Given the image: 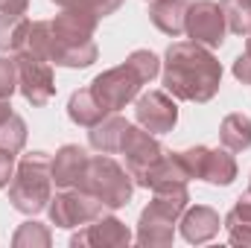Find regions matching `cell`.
I'll return each instance as SVG.
<instances>
[{"instance_id":"cell-1","label":"cell","mask_w":251,"mask_h":248,"mask_svg":"<svg viewBox=\"0 0 251 248\" xmlns=\"http://www.w3.org/2000/svg\"><path fill=\"white\" fill-rule=\"evenodd\" d=\"M100 18L85 9H62L53 21H32L26 50L59 67H91L100 50L94 44Z\"/></svg>"},{"instance_id":"cell-2","label":"cell","mask_w":251,"mask_h":248,"mask_svg":"<svg viewBox=\"0 0 251 248\" xmlns=\"http://www.w3.org/2000/svg\"><path fill=\"white\" fill-rule=\"evenodd\" d=\"M164 85L176 99L210 102L222 85V64L196 41H176L164 56Z\"/></svg>"},{"instance_id":"cell-3","label":"cell","mask_w":251,"mask_h":248,"mask_svg":"<svg viewBox=\"0 0 251 248\" xmlns=\"http://www.w3.org/2000/svg\"><path fill=\"white\" fill-rule=\"evenodd\" d=\"M50 155L47 152H29L18 161L15 175L9 181V201L18 213L35 216L47 210L53 198V175H50Z\"/></svg>"},{"instance_id":"cell-4","label":"cell","mask_w":251,"mask_h":248,"mask_svg":"<svg viewBox=\"0 0 251 248\" xmlns=\"http://www.w3.org/2000/svg\"><path fill=\"white\" fill-rule=\"evenodd\" d=\"M152 201L149 207L140 213L137 222V243L140 246H173L176 237V222L181 219V213L187 210L190 193L187 184H170L152 190Z\"/></svg>"},{"instance_id":"cell-5","label":"cell","mask_w":251,"mask_h":248,"mask_svg":"<svg viewBox=\"0 0 251 248\" xmlns=\"http://www.w3.org/2000/svg\"><path fill=\"white\" fill-rule=\"evenodd\" d=\"M82 190H88L91 196H97L105 210H120L131 201V193H134V178L131 173L120 167L111 155H97V158H88V167H85V175L79 181Z\"/></svg>"},{"instance_id":"cell-6","label":"cell","mask_w":251,"mask_h":248,"mask_svg":"<svg viewBox=\"0 0 251 248\" xmlns=\"http://www.w3.org/2000/svg\"><path fill=\"white\" fill-rule=\"evenodd\" d=\"M140 85H146V79L137 73L134 64L126 59L123 64H117V67L100 73L88 88L94 91V97H97L111 114H117V111L126 108L128 102H134V97L140 94Z\"/></svg>"},{"instance_id":"cell-7","label":"cell","mask_w":251,"mask_h":248,"mask_svg":"<svg viewBox=\"0 0 251 248\" xmlns=\"http://www.w3.org/2000/svg\"><path fill=\"white\" fill-rule=\"evenodd\" d=\"M47 210L56 228H79L100 219L105 213V204L82 187H62V193L50 198Z\"/></svg>"},{"instance_id":"cell-8","label":"cell","mask_w":251,"mask_h":248,"mask_svg":"<svg viewBox=\"0 0 251 248\" xmlns=\"http://www.w3.org/2000/svg\"><path fill=\"white\" fill-rule=\"evenodd\" d=\"M15 67H18V91L29 105H47L56 97V79H53V64L32 50H18L15 53Z\"/></svg>"},{"instance_id":"cell-9","label":"cell","mask_w":251,"mask_h":248,"mask_svg":"<svg viewBox=\"0 0 251 248\" xmlns=\"http://www.w3.org/2000/svg\"><path fill=\"white\" fill-rule=\"evenodd\" d=\"M184 32H187L190 41H196L207 50H219L225 44V32H228L222 6L216 0H190Z\"/></svg>"},{"instance_id":"cell-10","label":"cell","mask_w":251,"mask_h":248,"mask_svg":"<svg viewBox=\"0 0 251 248\" xmlns=\"http://www.w3.org/2000/svg\"><path fill=\"white\" fill-rule=\"evenodd\" d=\"M134 117H137V125H143L146 131L164 134V131H173L178 123V105L164 91H146L134 97Z\"/></svg>"},{"instance_id":"cell-11","label":"cell","mask_w":251,"mask_h":248,"mask_svg":"<svg viewBox=\"0 0 251 248\" xmlns=\"http://www.w3.org/2000/svg\"><path fill=\"white\" fill-rule=\"evenodd\" d=\"M126 155V170L131 173V178L137 181L152 164H158L161 158H164V146H161V140L152 134V131H146L143 125H128V131H126V140H123V149H120Z\"/></svg>"},{"instance_id":"cell-12","label":"cell","mask_w":251,"mask_h":248,"mask_svg":"<svg viewBox=\"0 0 251 248\" xmlns=\"http://www.w3.org/2000/svg\"><path fill=\"white\" fill-rule=\"evenodd\" d=\"M29 0H0V53L24 50L29 38Z\"/></svg>"},{"instance_id":"cell-13","label":"cell","mask_w":251,"mask_h":248,"mask_svg":"<svg viewBox=\"0 0 251 248\" xmlns=\"http://www.w3.org/2000/svg\"><path fill=\"white\" fill-rule=\"evenodd\" d=\"M131 243V231L126 228L117 216H108L102 213L100 219L88 222L79 234L70 237V246L79 248V246H94V248H123Z\"/></svg>"},{"instance_id":"cell-14","label":"cell","mask_w":251,"mask_h":248,"mask_svg":"<svg viewBox=\"0 0 251 248\" xmlns=\"http://www.w3.org/2000/svg\"><path fill=\"white\" fill-rule=\"evenodd\" d=\"M181 237L193 243V246H201V243H210L216 234H219V228H222V219H219V213L213 210V207H207V204H196V207H187L184 213H181Z\"/></svg>"},{"instance_id":"cell-15","label":"cell","mask_w":251,"mask_h":248,"mask_svg":"<svg viewBox=\"0 0 251 248\" xmlns=\"http://www.w3.org/2000/svg\"><path fill=\"white\" fill-rule=\"evenodd\" d=\"M88 167V152L76 143H67L56 152V158L50 161V175L56 187H79L82 175Z\"/></svg>"},{"instance_id":"cell-16","label":"cell","mask_w":251,"mask_h":248,"mask_svg":"<svg viewBox=\"0 0 251 248\" xmlns=\"http://www.w3.org/2000/svg\"><path fill=\"white\" fill-rule=\"evenodd\" d=\"M190 175H187V167L181 161L178 152H164V158L158 164H152L134 184L137 187H146V190H158V187H170V184H187Z\"/></svg>"},{"instance_id":"cell-17","label":"cell","mask_w":251,"mask_h":248,"mask_svg":"<svg viewBox=\"0 0 251 248\" xmlns=\"http://www.w3.org/2000/svg\"><path fill=\"white\" fill-rule=\"evenodd\" d=\"M128 120L120 117V114H108L105 120L94 125L88 131V143L97 149V152H105V155H114L123 149V140H126V131H128Z\"/></svg>"},{"instance_id":"cell-18","label":"cell","mask_w":251,"mask_h":248,"mask_svg":"<svg viewBox=\"0 0 251 248\" xmlns=\"http://www.w3.org/2000/svg\"><path fill=\"white\" fill-rule=\"evenodd\" d=\"M108 114H111V111H108V108L94 97V91H91V88L73 91V94H70V99H67V117H70L76 125H82V128H94L100 120H105Z\"/></svg>"},{"instance_id":"cell-19","label":"cell","mask_w":251,"mask_h":248,"mask_svg":"<svg viewBox=\"0 0 251 248\" xmlns=\"http://www.w3.org/2000/svg\"><path fill=\"white\" fill-rule=\"evenodd\" d=\"M201 181H207V184L213 187H228L234 184V178H237V161H234V155H231V149H210L207 146V152H204V164H201V175H199Z\"/></svg>"},{"instance_id":"cell-20","label":"cell","mask_w":251,"mask_h":248,"mask_svg":"<svg viewBox=\"0 0 251 248\" xmlns=\"http://www.w3.org/2000/svg\"><path fill=\"white\" fill-rule=\"evenodd\" d=\"M187 3L190 0H152V3H149V18H152V24H155L164 35L178 38V35L184 32Z\"/></svg>"},{"instance_id":"cell-21","label":"cell","mask_w":251,"mask_h":248,"mask_svg":"<svg viewBox=\"0 0 251 248\" xmlns=\"http://www.w3.org/2000/svg\"><path fill=\"white\" fill-rule=\"evenodd\" d=\"M228 228L231 246H251V190H246L222 222Z\"/></svg>"},{"instance_id":"cell-22","label":"cell","mask_w":251,"mask_h":248,"mask_svg":"<svg viewBox=\"0 0 251 248\" xmlns=\"http://www.w3.org/2000/svg\"><path fill=\"white\" fill-rule=\"evenodd\" d=\"M219 143L231 152H246L251 146V117L228 114L219 125Z\"/></svg>"},{"instance_id":"cell-23","label":"cell","mask_w":251,"mask_h":248,"mask_svg":"<svg viewBox=\"0 0 251 248\" xmlns=\"http://www.w3.org/2000/svg\"><path fill=\"white\" fill-rule=\"evenodd\" d=\"M225 26L234 35H251V0H222Z\"/></svg>"},{"instance_id":"cell-24","label":"cell","mask_w":251,"mask_h":248,"mask_svg":"<svg viewBox=\"0 0 251 248\" xmlns=\"http://www.w3.org/2000/svg\"><path fill=\"white\" fill-rule=\"evenodd\" d=\"M53 243V234H50V228L47 225H41V222H24L18 231H15V237H12V246L15 248H50Z\"/></svg>"},{"instance_id":"cell-25","label":"cell","mask_w":251,"mask_h":248,"mask_svg":"<svg viewBox=\"0 0 251 248\" xmlns=\"http://www.w3.org/2000/svg\"><path fill=\"white\" fill-rule=\"evenodd\" d=\"M26 146V123L24 117H18L15 111L0 123V149H9V152H21Z\"/></svg>"},{"instance_id":"cell-26","label":"cell","mask_w":251,"mask_h":248,"mask_svg":"<svg viewBox=\"0 0 251 248\" xmlns=\"http://www.w3.org/2000/svg\"><path fill=\"white\" fill-rule=\"evenodd\" d=\"M56 6L62 9H85V12H94L97 18H105L111 12H117L123 6V0H53Z\"/></svg>"},{"instance_id":"cell-27","label":"cell","mask_w":251,"mask_h":248,"mask_svg":"<svg viewBox=\"0 0 251 248\" xmlns=\"http://www.w3.org/2000/svg\"><path fill=\"white\" fill-rule=\"evenodd\" d=\"M15 91H18V67H15V59L0 56V99H12Z\"/></svg>"},{"instance_id":"cell-28","label":"cell","mask_w":251,"mask_h":248,"mask_svg":"<svg viewBox=\"0 0 251 248\" xmlns=\"http://www.w3.org/2000/svg\"><path fill=\"white\" fill-rule=\"evenodd\" d=\"M15 167H18V161H15V152H9V149H0V187H9L12 175H15Z\"/></svg>"},{"instance_id":"cell-29","label":"cell","mask_w":251,"mask_h":248,"mask_svg":"<svg viewBox=\"0 0 251 248\" xmlns=\"http://www.w3.org/2000/svg\"><path fill=\"white\" fill-rule=\"evenodd\" d=\"M234 76H237L243 85H251V56L249 53H243V56L234 59Z\"/></svg>"},{"instance_id":"cell-30","label":"cell","mask_w":251,"mask_h":248,"mask_svg":"<svg viewBox=\"0 0 251 248\" xmlns=\"http://www.w3.org/2000/svg\"><path fill=\"white\" fill-rule=\"evenodd\" d=\"M9 114H12V105H9V99H0V123H3Z\"/></svg>"},{"instance_id":"cell-31","label":"cell","mask_w":251,"mask_h":248,"mask_svg":"<svg viewBox=\"0 0 251 248\" xmlns=\"http://www.w3.org/2000/svg\"><path fill=\"white\" fill-rule=\"evenodd\" d=\"M246 38H249V41H246V53L251 56V35H246Z\"/></svg>"},{"instance_id":"cell-32","label":"cell","mask_w":251,"mask_h":248,"mask_svg":"<svg viewBox=\"0 0 251 248\" xmlns=\"http://www.w3.org/2000/svg\"><path fill=\"white\" fill-rule=\"evenodd\" d=\"M249 190H251V184H249Z\"/></svg>"}]
</instances>
